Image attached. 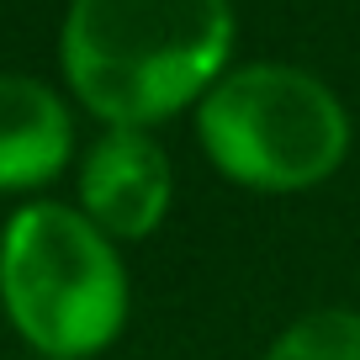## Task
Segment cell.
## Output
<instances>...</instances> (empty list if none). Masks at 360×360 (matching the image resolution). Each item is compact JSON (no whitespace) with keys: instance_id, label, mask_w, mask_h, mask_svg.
I'll list each match as a JSON object with an SVG mask.
<instances>
[{"instance_id":"obj_5","label":"cell","mask_w":360,"mask_h":360,"mask_svg":"<svg viewBox=\"0 0 360 360\" xmlns=\"http://www.w3.org/2000/svg\"><path fill=\"white\" fill-rule=\"evenodd\" d=\"M75 159L69 101L37 75L0 69V191L53 186Z\"/></svg>"},{"instance_id":"obj_3","label":"cell","mask_w":360,"mask_h":360,"mask_svg":"<svg viewBox=\"0 0 360 360\" xmlns=\"http://www.w3.org/2000/svg\"><path fill=\"white\" fill-rule=\"evenodd\" d=\"M207 165L259 196H297L339 175L349 159V112L328 79L302 64H233L191 112Z\"/></svg>"},{"instance_id":"obj_1","label":"cell","mask_w":360,"mask_h":360,"mask_svg":"<svg viewBox=\"0 0 360 360\" xmlns=\"http://www.w3.org/2000/svg\"><path fill=\"white\" fill-rule=\"evenodd\" d=\"M233 0H69L58 69L96 122L154 133L233 69Z\"/></svg>"},{"instance_id":"obj_4","label":"cell","mask_w":360,"mask_h":360,"mask_svg":"<svg viewBox=\"0 0 360 360\" xmlns=\"http://www.w3.org/2000/svg\"><path fill=\"white\" fill-rule=\"evenodd\" d=\"M79 212L112 244H138L159 233L175 202V169L154 133L143 127H101V138L79 154Z\"/></svg>"},{"instance_id":"obj_2","label":"cell","mask_w":360,"mask_h":360,"mask_svg":"<svg viewBox=\"0 0 360 360\" xmlns=\"http://www.w3.org/2000/svg\"><path fill=\"white\" fill-rule=\"evenodd\" d=\"M0 313L37 360L106 355L133 313L122 249L79 207H16L0 228Z\"/></svg>"},{"instance_id":"obj_6","label":"cell","mask_w":360,"mask_h":360,"mask_svg":"<svg viewBox=\"0 0 360 360\" xmlns=\"http://www.w3.org/2000/svg\"><path fill=\"white\" fill-rule=\"evenodd\" d=\"M259 360H360V313L355 307H313L270 339Z\"/></svg>"}]
</instances>
